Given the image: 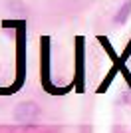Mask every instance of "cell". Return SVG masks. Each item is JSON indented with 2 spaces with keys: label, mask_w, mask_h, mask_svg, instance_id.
<instances>
[{
  "label": "cell",
  "mask_w": 131,
  "mask_h": 133,
  "mask_svg": "<svg viewBox=\"0 0 131 133\" xmlns=\"http://www.w3.org/2000/svg\"><path fill=\"white\" fill-rule=\"evenodd\" d=\"M40 115V107L34 101H22L16 107V119L18 121H34Z\"/></svg>",
  "instance_id": "obj_1"
},
{
  "label": "cell",
  "mask_w": 131,
  "mask_h": 133,
  "mask_svg": "<svg viewBox=\"0 0 131 133\" xmlns=\"http://www.w3.org/2000/svg\"><path fill=\"white\" fill-rule=\"evenodd\" d=\"M131 14V0H127L125 4H121L119 6V10L115 12V16H113V20H115V24H123L127 20V16Z\"/></svg>",
  "instance_id": "obj_2"
}]
</instances>
